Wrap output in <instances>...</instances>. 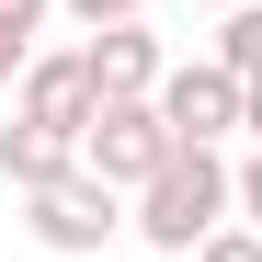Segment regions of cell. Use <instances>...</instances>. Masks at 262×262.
Here are the masks:
<instances>
[{"label":"cell","mask_w":262,"mask_h":262,"mask_svg":"<svg viewBox=\"0 0 262 262\" xmlns=\"http://www.w3.org/2000/svg\"><path fill=\"white\" fill-rule=\"evenodd\" d=\"M228 216H239V160L228 148H171V171L137 194V239L171 251V262H194Z\"/></svg>","instance_id":"obj_1"},{"label":"cell","mask_w":262,"mask_h":262,"mask_svg":"<svg viewBox=\"0 0 262 262\" xmlns=\"http://www.w3.org/2000/svg\"><path fill=\"white\" fill-rule=\"evenodd\" d=\"M23 228H34V251L92 262V251H114V228H137V194H114L103 171H69V183L23 194Z\"/></svg>","instance_id":"obj_2"},{"label":"cell","mask_w":262,"mask_h":262,"mask_svg":"<svg viewBox=\"0 0 262 262\" xmlns=\"http://www.w3.org/2000/svg\"><path fill=\"white\" fill-rule=\"evenodd\" d=\"M160 114H171V137H183V148H228V137H251V80L216 57V46H205V57H171Z\"/></svg>","instance_id":"obj_3"},{"label":"cell","mask_w":262,"mask_h":262,"mask_svg":"<svg viewBox=\"0 0 262 262\" xmlns=\"http://www.w3.org/2000/svg\"><path fill=\"white\" fill-rule=\"evenodd\" d=\"M171 148H183V137H171V114H160V103H103V114H92V137H80V171H103L114 194H148L160 171H171Z\"/></svg>","instance_id":"obj_4"},{"label":"cell","mask_w":262,"mask_h":262,"mask_svg":"<svg viewBox=\"0 0 262 262\" xmlns=\"http://www.w3.org/2000/svg\"><path fill=\"white\" fill-rule=\"evenodd\" d=\"M12 114L80 148V137H92V114H103V92H92V57H80V46H46V57L23 69V92H12Z\"/></svg>","instance_id":"obj_5"},{"label":"cell","mask_w":262,"mask_h":262,"mask_svg":"<svg viewBox=\"0 0 262 262\" xmlns=\"http://www.w3.org/2000/svg\"><path fill=\"white\" fill-rule=\"evenodd\" d=\"M80 57H92V92L103 103H160V80H171V46H160L148 23H103Z\"/></svg>","instance_id":"obj_6"},{"label":"cell","mask_w":262,"mask_h":262,"mask_svg":"<svg viewBox=\"0 0 262 262\" xmlns=\"http://www.w3.org/2000/svg\"><path fill=\"white\" fill-rule=\"evenodd\" d=\"M69 171H80V148L69 137H46V125H0V183H12V194H46V183H69Z\"/></svg>","instance_id":"obj_7"},{"label":"cell","mask_w":262,"mask_h":262,"mask_svg":"<svg viewBox=\"0 0 262 262\" xmlns=\"http://www.w3.org/2000/svg\"><path fill=\"white\" fill-rule=\"evenodd\" d=\"M216 23H228V34H216V57L262 92V0H239V12H216Z\"/></svg>","instance_id":"obj_8"},{"label":"cell","mask_w":262,"mask_h":262,"mask_svg":"<svg viewBox=\"0 0 262 262\" xmlns=\"http://www.w3.org/2000/svg\"><path fill=\"white\" fill-rule=\"evenodd\" d=\"M57 12H69V23H92V34H103V23H148V0H57Z\"/></svg>","instance_id":"obj_9"},{"label":"cell","mask_w":262,"mask_h":262,"mask_svg":"<svg viewBox=\"0 0 262 262\" xmlns=\"http://www.w3.org/2000/svg\"><path fill=\"white\" fill-rule=\"evenodd\" d=\"M194 262H262V228H239V216H228V228H216V239H205Z\"/></svg>","instance_id":"obj_10"},{"label":"cell","mask_w":262,"mask_h":262,"mask_svg":"<svg viewBox=\"0 0 262 262\" xmlns=\"http://www.w3.org/2000/svg\"><path fill=\"white\" fill-rule=\"evenodd\" d=\"M46 12H57V0H0V34H12V46H34V34H46Z\"/></svg>","instance_id":"obj_11"},{"label":"cell","mask_w":262,"mask_h":262,"mask_svg":"<svg viewBox=\"0 0 262 262\" xmlns=\"http://www.w3.org/2000/svg\"><path fill=\"white\" fill-rule=\"evenodd\" d=\"M239 228H262V148L239 160Z\"/></svg>","instance_id":"obj_12"},{"label":"cell","mask_w":262,"mask_h":262,"mask_svg":"<svg viewBox=\"0 0 262 262\" xmlns=\"http://www.w3.org/2000/svg\"><path fill=\"white\" fill-rule=\"evenodd\" d=\"M23 69H34V46H12V34H0V103L23 92Z\"/></svg>","instance_id":"obj_13"},{"label":"cell","mask_w":262,"mask_h":262,"mask_svg":"<svg viewBox=\"0 0 262 262\" xmlns=\"http://www.w3.org/2000/svg\"><path fill=\"white\" fill-rule=\"evenodd\" d=\"M194 12H239V0H194Z\"/></svg>","instance_id":"obj_14"},{"label":"cell","mask_w":262,"mask_h":262,"mask_svg":"<svg viewBox=\"0 0 262 262\" xmlns=\"http://www.w3.org/2000/svg\"><path fill=\"white\" fill-rule=\"evenodd\" d=\"M251 137H262V92H251Z\"/></svg>","instance_id":"obj_15"}]
</instances>
